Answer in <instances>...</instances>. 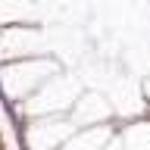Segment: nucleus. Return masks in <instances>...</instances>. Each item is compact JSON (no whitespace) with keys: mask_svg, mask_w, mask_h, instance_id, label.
Masks as SVG:
<instances>
[{"mask_svg":"<svg viewBox=\"0 0 150 150\" xmlns=\"http://www.w3.org/2000/svg\"><path fill=\"white\" fill-rule=\"evenodd\" d=\"M72 131H75L72 119L63 112L59 116H41L22 128V141H25V150H59Z\"/></svg>","mask_w":150,"mask_h":150,"instance_id":"2","label":"nucleus"},{"mask_svg":"<svg viewBox=\"0 0 150 150\" xmlns=\"http://www.w3.org/2000/svg\"><path fill=\"white\" fill-rule=\"evenodd\" d=\"M110 116V106L100 94H81L75 97L72 110H69V119H72L75 128H88V125H103L100 119Z\"/></svg>","mask_w":150,"mask_h":150,"instance_id":"3","label":"nucleus"},{"mask_svg":"<svg viewBox=\"0 0 150 150\" xmlns=\"http://www.w3.org/2000/svg\"><path fill=\"white\" fill-rule=\"evenodd\" d=\"M112 134H116V128L106 125V122L103 125H88V128H75L59 150H103V144Z\"/></svg>","mask_w":150,"mask_h":150,"instance_id":"4","label":"nucleus"},{"mask_svg":"<svg viewBox=\"0 0 150 150\" xmlns=\"http://www.w3.org/2000/svg\"><path fill=\"white\" fill-rule=\"evenodd\" d=\"M56 72H59V66L53 59H31V56L0 66V94H3V103H22L44 81H50Z\"/></svg>","mask_w":150,"mask_h":150,"instance_id":"1","label":"nucleus"},{"mask_svg":"<svg viewBox=\"0 0 150 150\" xmlns=\"http://www.w3.org/2000/svg\"><path fill=\"white\" fill-rule=\"evenodd\" d=\"M122 150H150V119L128 122L125 128H116Z\"/></svg>","mask_w":150,"mask_h":150,"instance_id":"5","label":"nucleus"}]
</instances>
